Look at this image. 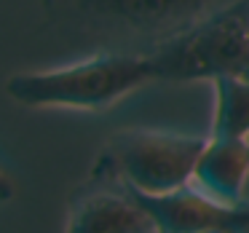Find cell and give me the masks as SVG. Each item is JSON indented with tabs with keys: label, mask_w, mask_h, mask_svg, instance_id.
I'll list each match as a JSON object with an SVG mask.
<instances>
[{
	"label": "cell",
	"mask_w": 249,
	"mask_h": 233,
	"mask_svg": "<svg viewBox=\"0 0 249 233\" xmlns=\"http://www.w3.org/2000/svg\"><path fill=\"white\" fill-rule=\"evenodd\" d=\"M158 81L190 83L217 78L249 81V0L214 14L182 38L150 54Z\"/></svg>",
	"instance_id": "obj_3"
},
{
	"label": "cell",
	"mask_w": 249,
	"mask_h": 233,
	"mask_svg": "<svg viewBox=\"0 0 249 233\" xmlns=\"http://www.w3.org/2000/svg\"><path fill=\"white\" fill-rule=\"evenodd\" d=\"M65 233H156V225L134 190L97 156L67 198Z\"/></svg>",
	"instance_id": "obj_5"
},
{
	"label": "cell",
	"mask_w": 249,
	"mask_h": 233,
	"mask_svg": "<svg viewBox=\"0 0 249 233\" xmlns=\"http://www.w3.org/2000/svg\"><path fill=\"white\" fill-rule=\"evenodd\" d=\"M206 140L209 137L129 129L115 131L99 158L137 193L163 196L193 182Z\"/></svg>",
	"instance_id": "obj_4"
},
{
	"label": "cell",
	"mask_w": 249,
	"mask_h": 233,
	"mask_svg": "<svg viewBox=\"0 0 249 233\" xmlns=\"http://www.w3.org/2000/svg\"><path fill=\"white\" fill-rule=\"evenodd\" d=\"M204 233H236V231H228V228H212V231H204Z\"/></svg>",
	"instance_id": "obj_9"
},
{
	"label": "cell",
	"mask_w": 249,
	"mask_h": 233,
	"mask_svg": "<svg viewBox=\"0 0 249 233\" xmlns=\"http://www.w3.org/2000/svg\"><path fill=\"white\" fill-rule=\"evenodd\" d=\"M147 83H158L156 65L147 54L97 51L56 70L17 72L6 81V94L24 108L107 110Z\"/></svg>",
	"instance_id": "obj_2"
},
{
	"label": "cell",
	"mask_w": 249,
	"mask_h": 233,
	"mask_svg": "<svg viewBox=\"0 0 249 233\" xmlns=\"http://www.w3.org/2000/svg\"><path fill=\"white\" fill-rule=\"evenodd\" d=\"M137 198L150 215L156 233H204L212 228L249 233V201L241 206L220 204L212 196H206L204 190H198L193 182L188 188H179L163 196L137 193Z\"/></svg>",
	"instance_id": "obj_6"
},
{
	"label": "cell",
	"mask_w": 249,
	"mask_h": 233,
	"mask_svg": "<svg viewBox=\"0 0 249 233\" xmlns=\"http://www.w3.org/2000/svg\"><path fill=\"white\" fill-rule=\"evenodd\" d=\"M214 83V121L212 137L249 142V81L217 78Z\"/></svg>",
	"instance_id": "obj_8"
},
{
	"label": "cell",
	"mask_w": 249,
	"mask_h": 233,
	"mask_svg": "<svg viewBox=\"0 0 249 233\" xmlns=\"http://www.w3.org/2000/svg\"><path fill=\"white\" fill-rule=\"evenodd\" d=\"M193 185L228 206L249 201V142L212 137L198 158Z\"/></svg>",
	"instance_id": "obj_7"
},
{
	"label": "cell",
	"mask_w": 249,
	"mask_h": 233,
	"mask_svg": "<svg viewBox=\"0 0 249 233\" xmlns=\"http://www.w3.org/2000/svg\"><path fill=\"white\" fill-rule=\"evenodd\" d=\"M241 0H40L49 27L102 51L156 54Z\"/></svg>",
	"instance_id": "obj_1"
}]
</instances>
